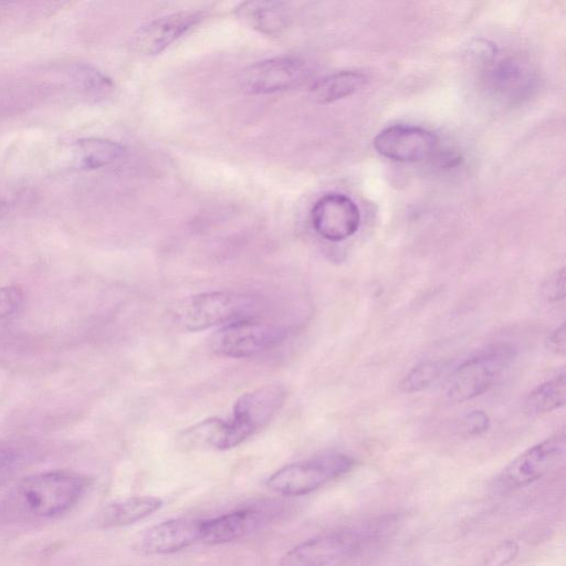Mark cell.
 <instances>
[{
	"label": "cell",
	"mask_w": 566,
	"mask_h": 566,
	"mask_svg": "<svg viewBox=\"0 0 566 566\" xmlns=\"http://www.w3.org/2000/svg\"><path fill=\"white\" fill-rule=\"evenodd\" d=\"M87 479L71 471H48L21 480L2 502L4 513L13 518L39 521L71 510L84 495Z\"/></svg>",
	"instance_id": "6da1fadb"
},
{
	"label": "cell",
	"mask_w": 566,
	"mask_h": 566,
	"mask_svg": "<svg viewBox=\"0 0 566 566\" xmlns=\"http://www.w3.org/2000/svg\"><path fill=\"white\" fill-rule=\"evenodd\" d=\"M284 399L283 387L279 385L260 387L243 394L235 401L232 418L229 421L218 418L207 419L192 428L190 433L213 449H231L269 423L282 407Z\"/></svg>",
	"instance_id": "7a4b0ae2"
},
{
	"label": "cell",
	"mask_w": 566,
	"mask_h": 566,
	"mask_svg": "<svg viewBox=\"0 0 566 566\" xmlns=\"http://www.w3.org/2000/svg\"><path fill=\"white\" fill-rule=\"evenodd\" d=\"M256 296L234 292H206L181 300L172 321L182 331L198 332L235 321L254 318L263 308Z\"/></svg>",
	"instance_id": "3957f363"
},
{
	"label": "cell",
	"mask_w": 566,
	"mask_h": 566,
	"mask_svg": "<svg viewBox=\"0 0 566 566\" xmlns=\"http://www.w3.org/2000/svg\"><path fill=\"white\" fill-rule=\"evenodd\" d=\"M355 460L343 453H328L290 463L272 473L266 486L283 495H306L326 483L346 474Z\"/></svg>",
	"instance_id": "277c9868"
},
{
	"label": "cell",
	"mask_w": 566,
	"mask_h": 566,
	"mask_svg": "<svg viewBox=\"0 0 566 566\" xmlns=\"http://www.w3.org/2000/svg\"><path fill=\"white\" fill-rule=\"evenodd\" d=\"M514 358L506 345H496L462 363L449 377L447 398L451 402H464L488 391L501 377Z\"/></svg>",
	"instance_id": "5b68a950"
},
{
	"label": "cell",
	"mask_w": 566,
	"mask_h": 566,
	"mask_svg": "<svg viewBox=\"0 0 566 566\" xmlns=\"http://www.w3.org/2000/svg\"><path fill=\"white\" fill-rule=\"evenodd\" d=\"M566 454L564 432L549 437L528 448L513 459L496 475L493 488L497 493H509L527 486L559 467Z\"/></svg>",
	"instance_id": "8992f818"
},
{
	"label": "cell",
	"mask_w": 566,
	"mask_h": 566,
	"mask_svg": "<svg viewBox=\"0 0 566 566\" xmlns=\"http://www.w3.org/2000/svg\"><path fill=\"white\" fill-rule=\"evenodd\" d=\"M289 331L280 325L245 318L223 325L210 337V349L223 357L244 358L273 348Z\"/></svg>",
	"instance_id": "52a82bcc"
},
{
	"label": "cell",
	"mask_w": 566,
	"mask_h": 566,
	"mask_svg": "<svg viewBox=\"0 0 566 566\" xmlns=\"http://www.w3.org/2000/svg\"><path fill=\"white\" fill-rule=\"evenodd\" d=\"M311 77L304 60L284 55L266 59L241 71L239 84L250 95H265L303 85Z\"/></svg>",
	"instance_id": "ba28073f"
},
{
	"label": "cell",
	"mask_w": 566,
	"mask_h": 566,
	"mask_svg": "<svg viewBox=\"0 0 566 566\" xmlns=\"http://www.w3.org/2000/svg\"><path fill=\"white\" fill-rule=\"evenodd\" d=\"M368 530L332 531L287 551L279 566H328L356 552L368 537Z\"/></svg>",
	"instance_id": "9c48e42d"
},
{
	"label": "cell",
	"mask_w": 566,
	"mask_h": 566,
	"mask_svg": "<svg viewBox=\"0 0 566 566\" xmlns=\"http://www.w3.org/2000/svg\"><path fill=\"white\" fill-rule=\"evenodd\" d=\"M374 148L381 156L400 163H418L434 157L439 138L432 132L412 125H392L374 138Z\"/></svg>",
	"instance_id": "30bf717a"
},
{
	"label": "cell",
	"mask_w": 566,
	"mask_h": 566,
	"mask_svg": "<svg viewBox=\"0 0 566 566\" xmlns=\"http://www.w3.org/2000/svg\"><path fill=\"white\" fill-rule=\"evenodd\" d=\"M311 221L319 237L338 242L357 232L360 226V211L348 196L332 192L315 202L311 211Z\"/></svg>",
	"instance_id": "8fae6325"
},
{
	"label": "cell",
	"mask_w": 566,
	"mask_h": 566,
	"mask_svg": "<svg viewBox=\"0 0 566 566\" xmlns=\"http://www.w3.org/2000/svg\"><path fill=\"white\" fill-rule=\"evenodd\" d=\"M205 19L203 11H179L142 25L134 35L135 49L145 55H156L188 33Z\"/></svg>",
	"instance_id": "7c38bea8"
},
{
	"label": "cell",
	"mask_w": 566,
	"mask_h": 566,
	"mask_svg": "<svg viewBox=\"0 0 566 566\" xmlns=\"http://www.w3.org/2000/svg\"><path fill=\"white\" fill-rule=\"evenodd\" d=\"M201 520L174 518L161 522L142 536L138 551L146 555L177 553L200 539Z\"/></svg>",
	"instance_id": "4fadbf2b"
},
{
	"label": "cell",
	"mask_w": 566,
	"mask_h": 566,
	"mask_svg": "<svg viewBox=\"0 0 566 566\" xmlns=\"http://www.w3.org/2000/svg\"><path fill=\"white\" fill-rule=\"evenodd\" d=\"M488 77L494 93L509 101H520L528 96L536 83L533 69L526 62L514 57L491 62Z\"/></svg>",
	"instance_id": "5bb4252c"
},
{
	"label": "cell",
	"mask_w": 566,
	"mask_h": 566,
	"mask_svg": "<svg viewBox=\"0 0 566 566\" xmlns=\"http://www.w3.org/2000/svg\"><path fill=\"white\" fill-rule=\"evenodd\" d=\"M237 19L264 35H279L292 23V10L280 1H245L234 9Z\"/></svg>",
	"instance_id": "9a60e30c"
},
{
	"label": "cell",
	"mask_w": 566,
	"mask_h": 566,
	"mask_svg": "<svg viewBox=\"0 0 566 566\" xmlns=\"http://www.w3.org/2000/svg\"><path fill=\"white\" fill-rule=\"evenodd\" d=\"M262 521L263 513L256 509L235 510L202 521L200 541L209 545L224 544L252 532Z\"/></svg>",
	"instance_id": "2e32d148"
},
{
	"label": "cell",
	"mask_w": 566,
	"mask_h": 566,
	"mask_svg": "<svg viewBox=\"0 0 566 566\" xmlns=\"http://www.w3.org/2000/svg\"><path fill=\"white\" fill-rule=\"evenodd\" d=\"M163 506V500L156 496H132L107 504L97 515L99 527H120L134 524Z\"/></svg>",
	"instance_id": "e0dca14e"
},
{
	"label": "cell",
	"mask_w": 566,
	"mask_h": 566,
	"mask_svg": "<svg viewBox=\"0 0 566 566\" xmlns=\"http://www.w3.org/2000/svg\"><path fill=\"white\" fill-rule=\"evenodd\" d=\"M367 77L356 71H342L315 81L310 88L311 98L318 104H328L347 97L360 90Z\"/></svg>",
	"instance_id": "ac0fdd59"
},
{
	"label": "cell",
	"mask_w": 566,
	"mask_h": 566,
	"mask_svg": "<svg viewBox=\"0 0 566 566\" xmlns=\"http://www.w3.org/2000/svg\"><path fill=\"white\" fill-rule=\"evenodd\" d=\"M125 154L119 143L105 138H82L75 143V157L80 168L94 170L118 161Z\"/></svg>",
	"instance_id": "d6986e66"
},
{
	"label": "cell",
	"mask_w": 566,
	"mask_h": 566,
	"mask_svg": "<svg viewBox=\"0 0 566 566\" xmlns=\"http://www.w3.org/2000/svg\"><path fill=\"white\" fill-rule=\"evenodd\" d=\"M565 374H558L537 386L525 400V411L531 416L551 412L565 405Z\"/></svg>",
	"instance_id": "ffe728a7"
},
{
	"label": "cell",
	"mask_w": 566,
	"mask_h": 566,
	"mask_svg": "<svg viewBox=\"0 0 566 566\" xmlns=\"http://www.w3.org/2000/svg\"><path fill=\"white\" fill-rule=\"evenodd\" d=\"M36 449L27 441H0V483L33 461Z\"/></svg>",
	"instance_id": "44dd1931"
},
{
	"label": "cell",
	"mask_w": 566,
	"mask_h": 566,
	"mask_svg": "<svg viewBox=\"0 0 566 566\" xmlns=\"http://www.w3.org/2000/svg\"><path fill=\"white\" fill-rule=\"evenodd\" d=\"M448 364L443 360H426L415 366L402 379L400 388L405 392L422 391L438 381Z\"/></svg>",
	"instance_id": "7402d4cb"
},
{
	"label": "cell",
	"mask_w": 566,
	"mask_h": 566,
	"mask_svg": "<svg viewBox=\"0 0 566 566\" xmlns=\"http://www.w3.org/2000/svg\"><path fill=\"white\" fill-rule=\"evenodd\" d=\"M75 73L83 90L94 99L105 98L114 91L113 81L92 65L81 64Z\"/></svg>",
	"instance_id": "603a6c76"
},
{
	"label": "cell",
	"mask_w": 566,
	"mask_h": 566,
	"mask_svg": "<svg viewBox=\"0 0 566 566\" xmlns=\"http://www.w3.org/2000/svg\"><path fill=\"white\" fill-rule=\"evenodd\" d=\"M23 304V293L17 286L0 287V316L15 314Z\"/></svg>",
	"instance_id": "cb8c5ba5"
},
{
	"label": "cell",
	"mask_w": 566,
	"mask_h": 566,
	"mask_svg": "<svg viewBox=\"0 0 566 566\" xmlns=\"http://www.w3.org/2000/svg\"><path fill=\"white\" fill-rule=\"evenodd\" d=\"M490 427L489 416L482 410H474L467 415L463 421V429L470 436H479Z\"/></svg>",
	"instance_id": "d4e9b609"
},
{
	"label": "cell",
	"mask_w": 566,
	"mask_h": 566,
	"mask_svg": "<svg viewBox=\"0 0 566 566\" xmlns=\"http://www.w3.org/2000/svg\"><path fill=\"white\" fill-rule=\"evenodd\" d=\"M546 296L552 302H558L565 298V269L562 268L551 279L545 287Z\"/></svg>",
	"instance_id": "484cf974"
},
{
	"label": "cell",
	"mask_w": 566,
	"mask_h": 566,
	"mask_svg": "<svg viewBox=\"0 0 566 566\" xmlns=\"http://www.w3.org/2000/svg\"><path fill=\"white\" fill-rule=\"evenodd\" d=\"M546 348L555 355H565V324L551 332L545 338Z\"/></svg>",
	"instance_id": "4316f807"
},
{
	"label": "cell",
	"mask_w": 566,
	"mask_h": 566,
	"mask_svg": "<svg viewBox=\"0 0 566 566\" xmlns=\"http://www.w3.org/2000/svg\"><path fill=\"white\" fill-rule=\"evenodd\" d=\"M516 552L517 546L514 543L507 542L505 544H502V546L497 547V549L494 553L493 565L503 566L507 564L510 560L514 558Z\"/></svg>",
	"instance_id": "83f0119b"
},
{
	"label": "cell",
	"mask_w": 566,
	"mask_h": 566,
	"mask_svg": "<svg viewBox=\"0 0 566 566\" xmlns=\"http://www.w3.org/2000/svg\"><path fill=\"white\" fill-rule=\"evenodd\" d=\"M8 212L7 205L3 201H0V220L4 218Z\"/></svg>",
	"instance_id": "f1b7e54d"
}]
</instances>
